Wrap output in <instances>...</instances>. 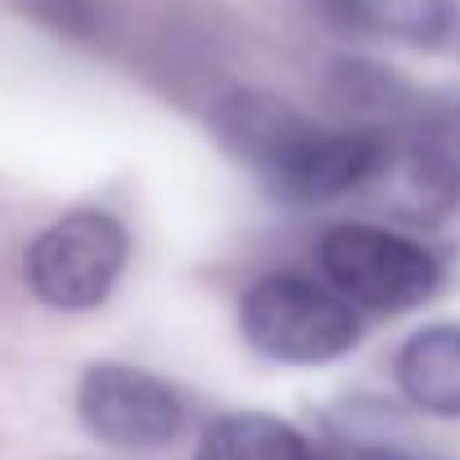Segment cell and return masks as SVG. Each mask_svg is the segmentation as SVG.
Instances as JSON below:
<instances>
[{
	"label": "cell",
	"mask_w": 460,
	"mask_h": 460,
	"mask_svg": "<svg viewBox=\"0 0 460 460\" xmlns=\"http://www.w3.org/2000/svg\"><path fill=\"white\" fill-rule=\"evenodd\" d=\"M316 262L325 285L366 312H411L442 285V262L424 244L370 221L330 226L316 244Z\"/></svg>",
	"instance_id": "cell-2"
},
{
	"label": "cell",
	"mask_w": 460,
	"mask_h": 460,
	"mask_svg": "<svg viewBox=\"0 0 460 460\" xmlns=\"http://www.w3.org/2000/svg\"><path fill=\"white\" fill-rule=\"evenodd\" d=\"M77 420L104 447L154 451L181 433L185 406L158 375L127 361H95L77 379Z\"/></svg>",
	"instance_id": "cell-5"
},
{
	"label": "cell",
	"mask_w": 460,
	"mask_h": 460,
	"mask_svg": "<svg viewBox=\"0 0 460 460\" xmlns=\"http://www.w3.org/2000/svg\"><path fill=\"white\" fill-rule=\"evenodd\" d=\"M19 14L64 41H95L100 37V5L95 0H14Z\"/></svg>",
	"instance_id": "cell-11"
},
{
	"label": "cell",
	"mask_w": 460,
	"mask_h": 460,
	"mask_svg": "<svg viewBox=\"0 0 460 460\" xmlns=\"http://www.w3.org/2000/svg\"><path fill=\"white\" fill-rule=\"evenodd\" d=\"M127 258H131V235L113 212L73 208L28 244L23 276L46 307L91 312L118 289Z\"/></svg>",
	"instance_id": "cell-3"
},
{
	"label": "cell",
	"mask_w": 460,
	"mask_h": 460,
	"mask_svg": "<svg viewBox=\"0 0 460 460\" xmlns=\"http://www.w3.org/2000/svg\"><path fill=\"white\" fill-rule=\"evenodd\" d=\"M397 388L438 420H460V325H424L397 352Z\"/></svg>",
	"instance_id": "cell-8"
},
{
	"label": "cell",
	"mask_w": 460,
	"mask_h": 460,
	"mask_svg": "<svg viewBox=\"0 0 460 460\" xmlns=\"http://www.w3.org/2000/svg\"><path fill=\"white\" fill-rule=\"evenodd\" d=\"M244 343L280 366H325L361 343L357 307L334 289L294 271H271L240 303Z\"/></svg>",
	"instance_id": "cell-1"
},
{
	"label": "cell",
	"mask_w": 460,
	"mask_h": 460,
	"mask_svg": "<svg viewBox=\"0 0 460 460\" xmlns=\"http://www.w3.org/2000/svg\"><path fill=\"white\" fill-rule=\"evenodd\" d=\"M339 37H388L402 46H442L451 32V0H307Z\"/></svg>",
	"instance_id": "cell-7"
},
{
	"label": "cell",
	"mask_w": 460,
	"mask_h": 460,
	"mask_svg": "<svg viewBox=\"0 0 460 460\" xmlns=\"http://www.w3.org/2000/svg\"><path fill=\"white\" fill-rule=\"evenodd\" d=\"M388 154L393 131L384 127H325L303 118V127L289 136V145L276 154L262 181L294 203H330L370 190L388 167Z\"/></svg>",
	"instance_id": "cell-4"
},
{
	"label": "cell",
	"mask_w": 460,
	"mask_h": 460,
	"mask_svg": "<svg viewBox=\"0 0 460 460\" xmlns=\"http://www.w3.org/2000/svg\"><path fill=\"white\" fill-rule=\"evenodd\" d=\"M325 100L357 127H379V118H406L415 109L411 86L370 59H339L325 77Z\"/></svg>",
	"instance_id": "cell-10"
},
{
	"label": "cell",
	"mask_w": 460,
	"mask_h": 460,
	"mask_svg": "<svg viewBox=\"0 0 460 460\" xmlns=\"http://www.w3.org/2000/svg\"><path fill=\"white\" fill-rule=\"evenodd\" d=\"M352 460H438V456H420V451H406V447H361Z\"/></svg>",
	"instance_id": "cell-12"
},
{
	"label": "cell",
	"mask_w": 460,
	"mask_h": 460,
	"mask_svg": "<svg viewBox=\"0 0 460 460\" xmlns=\"http://www.w3.org/2000/svg\"><path fill=\"white\" fill-rule=\"evenodd\" d=\"M388 203L415 221H438L460 203V100L415 104L393 136L379 181Z\"/></svg>",
	"instance_id": "cell-6"
},
{
	"label": "cell",
	"mask_w": 460,
	"mask_h": 460,
	"mask_svg": "<svg viewBox=\"0 0 460 460\" xmlns=\"http://www.w3.org/2000/svg\"><path fill=\"white\" fill-rule=\"evenodd\" d=\"M194 460H312V447L294 424L262 411H240L208 424Z\"/></svg>",
	"instance_id": "cell-9"
}]
</instances>
